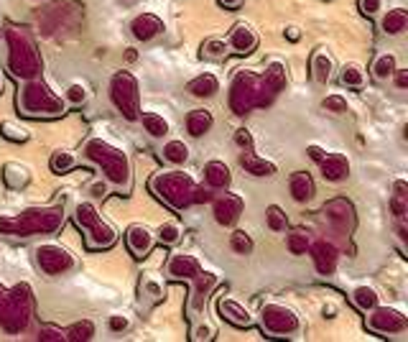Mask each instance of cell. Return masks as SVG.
Wrapping results in <instances>:
<instances>
[{
  "instance_id": "14",
  "label": "cell",
  "mask_w": 408,
  "mask_h": 342,
  "mask_svg": "<svg viewBox=\"0 0 408 342\" xmlns=\"http://www.w3.org/2000/svg\"><path fill=\"white\" fill-rule=\"evenodd\" d=\"M227 46H230V52L237 56H248L255 52V46H258V34H255L253 28L248 26L245 21L235 23L232 31H230V36H227Z\"/></svg>"
},
{
  "instance_id": "29",
  "label": "cell",
  "mask_w": 408,
  "mask_h": 342,
  "mask_svg": "<svg viewBox=\"0 0 408 342\" xmlns=\"http://www.w3.org/2000/svg\"><path fill=\"white\" fill-rule=\"evenodd\" d=\"M161 156H163V161L171 163V166H184V163L189 161L191 148L184 144L182 138H171V141H166V144H163Z\"/></svg>"
},
{
  "instance_id": "34",
  "label": "cell",
  "mask_w": 408,
  "mask_h": 342,
  "mask_svg": "<svg viewBox=\"0 0 408 342\" xmlns=\"http://www.w3.org/2000/svg\"><path fill=\"white\" fill-rule=\"evenodd\" d=\"M352 304L360 309V312H370L372 306L381 304V297H378V291L372 286H368V284H360V286L352 288Z\"/></svg>"
},
{
  "instance_id": "30",
  "label": "cell",
  "mask_w": 408,
  "mask_h": 342,
  "mask_svg": "<svg viewBox=\"0 0 408 342\" xmlns=\"http://www.w3.org/2000/svg\"><path fill=\"white\" fill-rule=\"evenodd\" d=\"M408 28V10L406 8H388V13L381 19V31L388 36H398Z\"/></svg>"
},
{
  "instance_id": "48",
  "label": "cell",
  "mask_w": 408,
  "mask_h": 342,
  "mask_svg": "<svg viewBox=\"0 0 408 342\" xmlns=\"http://www.w3.org/2000/svg\"><path fill=\"white\" fill-rule=\"evenodd\" d=\"M38 340L41 342H62V340H67V334H64L62 327H54V324H41V330H38Z\"/></svg>"
},
{
  "instance_id": "39",
  "label": "cell",
  "mask_w": 408,
  "mask_h": 342,
  "mask_svg": "<svg viewBox=\"0 0 408 342\" xmlns=\"http://www.w3.org/2000/svg\"><path fill=\"white\" fill-rule=\"evenodd\" d=\"M49 163H51V171H54V174H69V171L77 166V156H74L72 151H62V148H59V151L51 153V161Z\"/></svg>"
},
{
  "instance_id": "32",
  "label": "cell",
  "mask_w": 408,
  "mask_h": 342,
  "mask_svg": "<svg viewBox=\"0 0 408 342\" xmlns=\"http://www.w3.org/2000/svg\"><path fill=\"white\" fill-rule=\"evenodd\" d=\"M138 120L143 123V130L151 135V138H166V135H169V130H171L169 120H166L161 113H141V115H138Z\"/></svg>"
},
{
  "instance_id": "38",
  "label": "cell",
  "mask_w": 408,
  "mask_h": 342,
  "mask_svg": "<svg viewBox=\"0 0 408 342\" xmlns=\"http://www.w3.org/2000/svg\"><path fill=\"white\" fill-rule=\"evenodd\" d=\"M227 54H230V46H227L225 38H207V41L202 44V56H204V59L219 62V59H227Z\"/></svg>"
},
{
  "instance_id": "25",
  "label": "cell",
  "mask_w": 408,
  "mask_h": 342,
  "mask_svg": "<svg viewBox=\"0 0 408 342\" xmlns=\"http://www.w3.org/2000/svg\"><path fill=\"white\" fill-rule=\"evenodd\" d=\"M240 166H243L250 176H273V174L278 171L276 163L268 161V159H261L253 148H248V151L240 153Z\"/></svg>"
},
{
  "instance_id": "22",
  "label": "cell",
  "mask_w": 408,
  "mask_h": 342,
  "mask_svg": "<svg viewBox=\"0 0 408 342\" xmlns=\"http://www.w3.org/2000/svg\"><path fill=\"white\" fill-rule=\"evenodd\" d=\"M217 284H219V279L215 276V273H209V271L202 269V273L194 279V288H191V297H189L191 312H200V309H204L209 294H212V288L217 286Z\"/></svg>"
},
{
  "instance_id": "12",
  "label": "cell",
  "mask_w": 408,
  "mask_h": 342,
  "mask_svg": "<svg viewBox=\"0 0 408 342\" xmlns=\"http://www.w3.org/2000/svg\"><path fill=\"white\" fill-rule=\"evenodd\" d=\"M212 212H215V223L222 227H232L243 215V199L232 194V192H222L215 205H212Z\"/></svg>"
},
{
  "instance_id": "9",
  "label": "cell",
  "mask_w": 408,
  "mask_h": 342,
  "mask_svg": "<svg viewBox=\"0 0 408 342\" xmlns=\"http://www.w3.org/2000/svg\"><path fill=\"white\" fill-rule=\"evenodd\" d=\"M368 315V330L375 334H381V337H393V334H403L408 330V317L396 309V306H372L370 312H365Z\"/></svg>"
},
{
  "instance_id": "17",
  "label": "cell",
  "mask_w": 408,
  "mask_h": 342,
  "mask_svg": "<svg viewBox=\"0 0 408 342\" xmlns=\"http://www.w3.org/2000/svg\"><path fill=\"white\" fill-rule=\"evenodd\" d=\"M319 171H322V176H324L326 181L339 184V181H345L347 176H350V159H347L345 153L326 151L324 156H322V161H319Z\"/></svg>"
},
{
  "instance_id": "26",
  "label": "cell",
  "mask_w": 408,
  "mask_h": 342,
  "mask_svg": "<svg viewBox=\"0 0 408 342\" xmlns=\"http://www.w3.org/2000/svg\"><path fill=\"white\" fill-rule=\"evenodd\" d=\"M309 67H311V77H314V82H319V84H326V82L332 80V74H335V59L329 56L326 49H317V52L311 54Z\"/></svg>"
},
{
  "instance_id": "7",
  "label": "cell",
  "mask_w": 408,
  "mask_h": 342,
  "mask_svg": "<svg viewBox=\"0 0 408 342\" xmlns=\"http://www.w3.org/2000/svg\"><path fill=\"white\" fill-rule=\"evenodd\" d=\"M261 327L268 337H278V340H299L304 332L299 315L283 304L268 301L261 306Z\"/></svg>"
},
{
  "instance_id": "45",
  "label": "cell",
  "mask_w": 408,
  "mask_h": 342,
  "mask_svg": "<svg viewBox=\"0 0 408 342\" xmlns=\"http://www.w3.org/2000/svg\"><path fill=\"white\" fill-rule=\"evenodd\" d=\"M265 223H268V227H271L273 233H283L289 227V215L283 212V207L271 205V207L265 209Z\"/></svg>"
},
{
  "instance_id": "46",
  "label": "cell",
  "mask_w": 408,
  "mask_h": 342,
  "mask_svg": "<svg viewBox=\"0 0 408 342\" xmlns=\"http://www.w3.org/2000/svg\"><path fill=\"white\" fill-rule=\"evenodd\" d=\"M141 294L143 297H148L154 304H158V301H163V284H158V281L154 279V276H145L143 281H141Z\"/></svg>"
},
{
  "instance_id": "58",
  "label": "cell",
  "mask_w": 408,
  "mask_h": 342,
  "mask_svg": "<svg viewBox=\"0 0 408 342\" xmlns=\"http://www.w3.org/2000/svg\"><path fill=\"white\" fill-rule=\"evenodd\" d=\"M286 38H289V41H299L301 38V31L296 26H289L286 28Z\"/></svg>"
},
{
  "instance_id": "40",
  "label": "cell",
  "mask_w": 408,
  "mask_h": 342,
  "mask_svg": "<svg viewBox=\"0 0 408 342\" xmlns=\"http://www.w3.org/2000/svg\"><path fill=\"white\" fill-rule=\"evenodd\" d=\"M87 100H90V90H87L84 84H80V82H74V84H69V87L64 90V102H67V108H82Z\"/></svg>"
},
{
  "instance_id": "37",
  "label": "cell",
  "mask_w": 408,
  "mask_h": 342,
  "mask_svg": "<svg viewBox=\"0 0 408 342\" xmlns=\"http://www.w3.org/2000/svg\"><path fill=\"white\" fill-rule=\"evenodd\" d=\"M95 322L92 319H80V322H74L69 330H64V334H67V340L72 342H87L95 337Z\"/></svg>"
},
{
  "instance_id": "19",
  "label": "cell",
  "mask_w": 408,
  "mask_h": 342,
  "mask_svg": "<svg viewBox=\"0 0 408 342\" xmlns=\"http://www.w3.org/2000/svg\"><path fill=\"white\" fill-rule=\"evenodd\" d=\"M125 243L128 251L133 253L136 258H145V255H151V251H154L156 238L145 225H130L125 233Z\"/></svg>"
},
{
  "instance_id": "50",
  "label": "cell",
  "mask_w": 408,
  "mask_h": 342,
  "mask_svg": "<svg viewBox=\"0 0 408 342\" xmlns=\"http://www.w3.org/2000/svg\"><path fill=\"white\" fill-rule=\"evenodd\" d=\"M235 146L240 151H248V148H253L255 141H253V133L248 130V128H237L235 130Z\"/></svg>"
},
{
  "instance_id": "33",
  "label": "cell",
  "mask_w": 408,
  "mask_h": 342,
  "mask_svg": "<svg viewBox=\"0 0 408 342\" xmlns=\"http://www.w3.org/2000/svg\"><path fill=\"white\" fill-rule=\"evenodd\" d=\"M28 179H31V174H28L26 166H21V163H16V161H10L3 166V181H5L8 190H21V187H26Z\"/></svg>"
},
{
  "instance_id": "41",
  "label": "cell",
  "mask_w": 408,
  "mask_h": 342,
  "mask_svg": "<svg viewBox=\"0 0 408 342\" xmlns=\"http://www.w3.org/2000/svg\"><path fill=\"white\" fill-rule=\"evenodd\" d=\"M230 248H232V253H237V255H250L255 243H253V238H250V233L232 230V233H230Z\"/></svg>"
},
{
  "instance_id": "56",
  "label": "cell",
  "mask_w": 408,
  "mask_h": 342,
  "mask_svg": "<svg viewBox=\"0 0 408 342\" xmlns=\"http://www.w3.org/2000/svg\"><path fill=\"white\" fill-rule=\"evenodd\" d=\"M393 77H396L398 90H406V87H408V69H396V72H393Z\"/></svg>"
},
{
  "instance_id": "21",
  "label": "cell",
  "mask_w": 408,
  "mask_h": 342,
  "mask_svg": "<svg viewBox=\"0 0 408 342\" xmlns=\"http://www.w3.org/2000/svg\"><path fill=\"white\" fill-rule=\"evenodd\" d=\"M311 253V258H314V266L322 276H329V273H335L337 269V258H339V253H337V245L329 243V240H319L309 248Z\"/></svg>"
},
{
  "instance_id": "11",
  "label": "cell",
  "mask_w": 408,
  "mask_h": 342,
  "mask_svg": "<svg viewBox=\"0 0 408 342\" xmlns=\"http://www.w3.org/2000/svg\"><path fill=\"white\" fill-rule=\"evenodd\" d=\"M31 306H23L16 301V297L10 294V288L0 284V327L8 332H21L26 330L28 319H31Z\"/></svg>"
},
{
  "instance_id": "13",
  "label": "cell",
  "mask_w": 408,
  "mask_h": 342,
  "mask_svg": "<svg viewBox=\"0 0 408 342\" xmlns=\"http://www.w3.org/2000/svg\"><path fill=\"white\" fill-rule=\"evenodd\" d=\"M202 273V263L191 253H173L166 263V276L171 281H194Z\"/></svg>"
},
{
  "instance_id": "43",
  "label": "cell",
  "mask_w": 408,
  "mask_h": 342,
  "mask_svg": "<svg viewBox=\"0 0 408 342\" xmlns=\"http://www.w3.org/2000/svg\"><path fill=\"white\" fill-rule=\"evenodd\" d=\"M156 240H158L161 245H176L179 240H182V225H179V223H173V220L161 223Z\"/></svg>"
},
{
  "instance_id": "53",
  "label": "cell",
  "mask_w": 408,
  "mask_h": 342,
  "mask_svg": "<svg viewBox=\"0 0 408 342\" xmlns=\"http://www.w3.org/2000/svg\"><path fill=\"white\" fill-rule=\"evenodd\" d=\"M108 327L112 332H125L128 327H130V319H128L125 315H112L108 319Z\"/></svg>"
},
{
  "instance_id": "35",
  "label": "cell",
  "mask_w": 408,
  "mask_h": 342,
  "mask_svg": "<svg viewBox=\"0 0 408 342\" xmlns=\"http://www.w3.org/2000/svg\"><path fill=\"white\" fill-rule=\"evenodd\" d=\"M390 209L398 220H406L408 212V184L403 179H398L393 184V197H390Z\"/></svg>"
},
{
  "instance_id": "18",
  "label": "cell",
  "mask_w": 408,
  "mask_h": 342,
  "mask_svg": "<svg viewBox=\"0 0 408 342\" xmlns=\"http://www.w3.org/2000/svg\"><path fill=\"white\" fill-rule=\"evenodd\" d=\"M130 34H133L136 41L148 44V41H154V38H158L163 34V21L156 13H141L130 23Z\"/></svg>"
},
{
  "instance_id": "28",
  "label": "cell",
  "mask_w": 408,
  "mask_h": 342,
  "mask_svg": "<svg viewBox=\"0 0 408 342\" xmlns=\"http://www.w3.org/2000/svg\"><path fill=\"white\" fill-rule=\"evenodd\" d=\"M212 126H215V117L204 108L191 110L189 115H187V133H189L191 138H202L204 133L212 130Z\"/></svg>"
},
{
  "instance_id": "61",
  "label": "cell",
  "mask_w": 408,
  "mask_h": 342,
  "mask_svg": "<svg viewBox=\"0 0 408 342\" xmlns=\"http://www.w3.org/2000/svg\"><path fill=\"white\" fill-rule=\"evenodd\" d=\"M3 90H5V82H3V77H0V95H3Z\"/></svg>"
},
{
  "instance_id": "5",
  "label": "cell",
  "mask_w": 408,
  "mask_h": 342,
  "mask_svg": "<svg viewBox=\"0 0 408 342\" xmlns=\"http://www.w3.org/2000/svg\"><path fill=\"white\" fill-rule=\"evenodd\" d=\"M194 187H197L194 179L189 174H184V171H156L151 176V192L161 199L166 207L176 209V212H182L189 205H194L191 202Z\"/></svg>"
},
{
  "instance_id": "36",
  "label": "cell",
  "mask_w": 408,
  "mask_h": 342,
  "mask_svg": "<svg viewBox=\"0 0 408 342\" xmlns=\"http://www.w3.org/2000/svg\"><path fill=\"white\" fill-rule=\"evenodd\" d=\"M339 82L347 90H363L365 87V69L360 64H345L339 72Z\"/></svg>"
},
{
  "instance_id": "15",
  "label": "cell",
  "mask_w": 408,
  "mask_h": 342,
  "mask_svg": "<svg viewBox=\"0 0 408 342\" xmlns=\"http://www.w3.org/2000/svg\"><path fill=\"white\" fill-rule=\"evenodd\" d=\"M118 240V233H115V227L110 225L108 220H97L95 225H90L84 230V245L90 248V251H105V248H112Z\"/></svg>"
},
{
  "instance_id": "23",
  "label": "cell",
  "mask_w": 408,
  "mask_h": 342,
  "mask_svg": "<svg viewBox=\"0 0 408 342\" xmlns=\"http://www.w3.org/2000/svg\"><path fill=\"white\" fill-rule=\"evenodd\" d=\"M289 192H291V199L293 202H299V205H307L314 199V176L309 174V171H293L289 176Z\"/></svg>"
},
{
  "instance_id": "57",
  "label": "cell",
  "mask_w": 408,
  "mask_h": 342,
  "mask_svg": "<svg viewBox=\"0 0 408 342\" xmlns=\"http://www.w3.org/2000/svg\"><path fill=\"white\" fill-rule=\"evenodd\" d=\"M217 3L227 10H237L240 5H243V0H217Z\"/></svg>"
},
{
  "instance_id": "2",
  "label": "cell",
  "mask_w": 408,
  "mask_h": 342,
  "mask_svg": "<svg viewBox=\"0 0 408 342\" xmlns=\"http://www.w3.org/2000/svg\"><path fill=\"white\" fill-rule=\"evenodd\" d=\"M82 151H84L87 161L100 166L105 179L110 181V187H115L120 194H125L130 190V184H133V169H130V159H128V153L123 148L112 146L105 138L92 135V138H87V144H84Z\"/></svg>"
},
{
  "instance_id": "31",
  "label": "cell",
  "mask_w": 408,
  "mask_h": 342,
  "mask_svg": "<svg viewBox=\"0 0 408 342\" xmlns=\"http://www.w3.org/2000/svg\"><path fill=\"white\" fill-rule=\"evenodd\" d=\"M396 69H398V59H396V54H393V52H383V54L375 56V59H372V64H370L372 77H375V80H381V82L390 80Z\"/></svg>"
},
{
  "instance_id": "42",
  "label": "cell",
  "mask_w": 408,
  "mask_h": 342,
  "mask_svg": "<svg viewBox=\"0 0 408 342\" xmlns=\"http://www.w3.org/2000/svg\"><path fill=\"white\" fill-rule=\"evenodd\" d=\"M286 245H289V253H293V255H307L309 248H311V238H309L307 230H293L286 238Z\"/></svg>"
},
{
  "instance_id": "54",
  "label": "cell",
  "mask_w": 408,
  "mask_h": 342,
  "mask_svg": "<svg viewBox=\"0 0 408 342\" xmlns=\"http://www.w3.org/2000/svg\"><path fill=\"white\" fill-rule=\"evenodd\" d=\"M90 194L95 199H100V197L105 199L110 194V181L108 179H105V181H95V184L90 187Z\"/></svg>"
},
{
  "instance_id": "8",
  "label": "cell",
  "mask_w": 408,
  "mask_h": 342,
  "mask_svg": "<svg viewBox=\"0 0 408 342\" xmlns=\"http://www.w3.org/2000/svg\"><path fill=\"white\" fill-rule=\"evenodd\" d=\"M110 100L125 120H138V115H141V90H138V80L128 69H118L112 74Z\"/></svg>"
},
{
  "instance_id": "55",
  "label": "cell",
  "mask_w": 408,
  "mask_h": 342,
  "mask_svg": "<svg viewBox=\"0 0 408 342\" xmlns=\"http://www.w3.org/2000/svg\"><path fill=\"white\" fill-rule=\"evenodd\" d=\"M307 153H309V159H311V161H322V156H324V148H322V146H317V144H311V146H309V148H307Z\"/></svg>"
},
{
  "instance_id": "60",
  "label": "cell",
  "mask_w": 408,
  "mask_h": 342,
  "mask_svg": "<svg viewBox=\"0 0 408 342\" xmlns=\"http://www.w3.org/2000/svg\"><path fill=\"white\" fill-rule=\"evenodd\" d=\"M335 312H337V306H335V304H326V306H324V317H335Z\"/></svg>"
},
{
  "instance_id": "3",
  "label": "cell",
  "mask_w": 408,
  "mask_h": 342,
  "mask_svg": "<svg viewBox=\"0 0 408 342\" xmlns=\"http://www.w3.org/2000/svg\"><path fill=\"white\" fill-rule=\"evenodd\" d=\"M64 223V207H34L21 215L0 217V233L3 235H54Z\"/></svg>"
},
{
  "instance_id": "16",
  "label": "cell",
  "mask_w": 408,
  "mask_h": 342,
  "mask_svg": "<svg viewBox=\"0 0 408 342\" xmlns=\"http://www.w3.org/2000/svg\"><path fill=\"white\" fill-rule=\"evenodd\" d=\"M217 312L219 317L230 322L232 327H253V315L248 312V306L240 304L232 297H219L217 299Z\"/></svg>"
},
{
  "instance_id": "27",
  "label": "cell",
  "mask_w": 408,
  "mask_h": 342,
  "mask_svg": "<svg viewBox=\"0 0 408 342\" xmlns=\"http://www.w3.org/2000/svg\"><path fill=\"white\" fill-rule=\"evenodd\" d=\"M187 90H189L191 98H200V100H207V98H215L219 92V80L217 74L212 72H202L197 74L194 80L187 84Z\"/></svg>"
},
{
  "instance_id": "4",
  "label": "cell",
  "mask_w": 408,
  "mask_h": 342,
  "mask_svg": "<svg viewBox=\"0 0 408 342\" xmlns=\"http://www.w3.org/2000/svg\"><path fill=\"white\" fill-rule=\"evenodd\" d=\"M19 110L28 117H59L67 113V102L59 98L44 77H31L23 80V87L19 90Z\"/></svg>"
},
{
  "instance_id": "51",
  "label": "cell",
  "mask_w": 408,
  "mask_h": 342,
  "mask_svg": "<svg viewBox=\"0 0 408 342\" xmlns=\"http://www.w3.org/2000/svg\"><path fill=\"white\" fill-rule=\"evenodd\" d=\"M385 5V0H360V10H363V16L372 19V16H378Z\"/></svg>"
},
{
  "instance_id": "49",
  "label": "cell",
  "mask_w": 408,
  "mask_h": 342,
  "mask_svg": "<svg viewBox=\"0 0 408 342\" xmlns=\"http://www.w3.org/2000/svg\"><path fill=\"white\" fill-rule=\"evenodd\" d=\"M191 340H194V342L215 340V327H212V324H207V322L194 324V327H191Z\"/></svg>"
},
{
  "instance_id": "24",
  "label": "cell",
  "mask_w": 408,
  "mask_h": 342,
  "mask_svg": "<svg viewBox=\"0 0 408 342\" xmlns=\"http://www.w3.org/2000/svg\"><path fill=\"white\" fill-rule=\"evenodd\" d=\"M204 184L209 190H227L232 184V171L225 161H207L204 163Z\"/></svg>"
},
{
  "instance_id": "20",
  "label": "cell",
  "mask_w": 408,
  "mask_h": 342,
  "mask_svg": "<svg viewBox=\"0 0 408 342\" xmlns=\"http://www.w3.org/2000/svg\"><path fill=\"white\" fill-rule=\"evenodd\" d=\"M324 217L329 220V225L335 227V230H352L355 227V215H352V205L345 202V199H335V202H329L324 207Z\"/></svg>"
},
{
  "instance_id": "44",
  "label": "cell",
  "mask_w": 408,
  "mask_h": 342,
  "mask_svg": "<svg viewBox=\"0 0 408 342\" xmlns=\"http://www.w3.org/2000/svg\"><path fill=\"white\" fill-rule=\"evenodd\" d=\"M0 135L13 141V144H26L28 138H31V133H28L26 128L19 126V123H13V120H3V123H0Z\"/></svg>"
},
{
  "instance_id": "52",
  "label": "cell",
  "mask_w": 408,
  "mask_h": 342,
  "mask_svg": "<svg viewBox=\"0 0 408 342\" xmlns=\"http://www.w3.org/2000/svg\"><path fill=\"white\" fill-rule=\"evenodd\" d=\"M191 202H194V205H207V202H212V190L204 187V184H197V187H194V197H191Z\"/></svg>"
},
{
  "instance_id": "6",
  "label": "cell",
  "mask_w": 408,
  "mask_h": 342,
  "mask_svg": "<svg viewBox=\"0 0 408 342\" xmlns=\"http://www.w3.org/2000/svg\"><path fill=\"white\" fill-rule=\"evenodd\" d=\"M8 41V69L19 80H31L41 72V56H38L34 41L23 34L21 28H8L5 31Z\"/></svg>"
},
{
  "instance_id": "47",
  "label": "cell",
  "mask_w": 408,
  "mask_h": 342,
  "mask_svg": "<svg viewBox=\"0 0 408 342\" xmlns=\"http://www.w3.org/2000/svg\"><path fill=\"white\" fill-rule=\"evenodd\" d=\"M322 108L326 110V113H335V115H342V113H347V100L342 98V95H326L324 100H322Z\"/></svg>"
},
{
  "instance_id": "10",
  "label": "cell",
  "mask_w": 408,
  "mask_h": 342,
  "mask_svg": "<svg viewBox=\"0 0 408 342\" xmlns=\"http://www.w3.org/2000/svg\"><path fill=\"white\" fill-rule=\"evenodd\" d=\"M36 266L44 271L46 276H64L69 271L77 269V258L74 253H69L64 245L56 243H44L36 248Z\"/></svg>"
},
{
  "instance_id": "1",
  "label": "cell",
  "mask_w": 408,
  "mask_h": 342,
  "mask_svg": "<svg viewBox=\"0 0 408 342\" xmlns=\"http://www.w3.org/2000/svg\"><path fill=\"white\" fill-rule=\"evenodd\" d=\"M286 82V67L281 62H271V67L265 69V74H250V72H237L230 87V108L237 115L248 113L250 108H263L268 105L278 90Z\"/></svg>"
},
{
  "instance_id": "59",
  "label": "cell",
  "mask_w": 408,
  "mask_h": 342,
  "mask_svg": "<svg viewBox=\"0 0 408 342\" xmlns=\"http://www.w3.org/2000/svg\"><path fill=\"white\" fill-rule=\"evenodd\" d=\"M398 238L406 243V238H408V227H406V223L403 220H398Z\"/></svg>"
}]
</instances>
